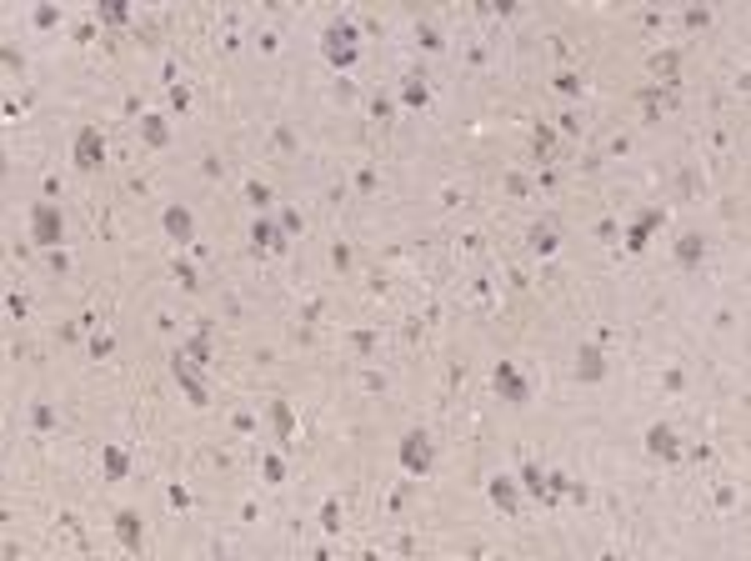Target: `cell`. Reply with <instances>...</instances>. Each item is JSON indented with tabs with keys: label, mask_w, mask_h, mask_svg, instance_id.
Here are the masks:
<instances>
[{
	"label": "cell",
	"mask_w": 751,
	"mask_h": 561,
	"mask_svg": "<svg viewBox=\"0 0 751 561\" xmlns=\"http://www.w3.org/2000/svg\"><path fill=\"white\" fill-rule=\"evenodd\" d=\"M401 466L411 471V477H426V471L436 466V446H431L426 431H411V436L401 441Z\"/></svg>",
	"instance_id": "obj_1"
},
{
	"label": "cell",
	"mask_w": 751,
	"mask_h": 561,
	"mask_svg": "<svg viewBox=\"0 0 751 561\" xmlns=\"http://www.w3.org/2000/svg\"><path fill=\"white\" fill-rule=\"evenodd\" d=\"M75 166L80 170H100L105 166V141H100L96 125H80L75 131Z\"/></svg>",
	"instance_id": "obj_2"
},
{
	"label": "cell",
	"mask_w": 751,
	"mask_h": 561,
	"mask_svg": "<svg viewBox=\"0 0 751 561\" xmlns=\"http://www.w3.org/2000/svg\"><path fill=\"white\" fill-rule=\"evenodd\" d=\"M30 235H35V246H51L55 251V241H60V211L51 201H40L30 211Z\"/></svg>",
	"instance_id": "obj_3"
},
{
	"label": "cell",
	"mask_w": 751,
	"mask_h": 561,
	"mask_svg": "<svg viewBox=\"0 0 751 561\" xmlns=\"http://www.w3.org/2000/svg\"><path fill=\"white\" fill-rule=\"evenodd\" d=\"M496 391L511 401V406H521V401H531V386L516 376V366L511 361H496Z\"/></svg>",
	"instance_id": "obj_4"
},
{
	"label": "cell",
	"mask_w": 751,
	"mask_h": 561,
	"mask_svg": "<svg viewBox=\"0 0 751 561\" xmlns=\"http://www.w3.org/2000/svg\"><path fill=\"white\" fill-rule=\"evenodd\" d=\"M170 371H176V381H181V391L190 396V406H206V401H210V396H206V386H201V376L190 371V361H186L181 351L170 356Z\"/></svg>",
	"instance_id": "obj_5"
},
{
	"label": "cell",
	"mask_w": 751,
	"mask_h": 561,
	"mask_svg": "<svg viewBox=\"0 0 751 561\" xmlns=\"http://www.w3.org/2000/svg\"><path fill=\"white\" fill-rule=\"evenodd\" d=\"M661 226V211H641L636 215V226L626 231V251H646V241H651V231Z\"/></svg>",
	"instance_id": "obj_6"
},
{
	"label": "cell",
	"mask_w": 751,
	"mask_h": 561,
	"mask_svg": "<svg viewBox=\"0 0 751 561\" xmlns=\"http://www.w3.org/2000/svg\"><path fill=\"white\" fill-rule=\"evenodd\" d=\"M646 446H651V456H667V461L681 456V441H676L671 426H651V431H646Z\"/></svg>",
	"instance_id": "obj_7"
},
{
	"label": "cell",
	"mask_w": 751,
	"mask_h": 561,
	"mask_svg": "<svg viewBox=\"0 0 751 561\" xmlns=\"http://www.w3.org/2000/svg\"><path fill=\"white\" fill-rule=\"evenodd\" d=\"M576 376H581V381H601V376H606V356H601L596 346H581V351H576Z\"/></svg>",
	"instance_id": "obj_8"
},
{
	"label": "cell",
	"mask_w": 751,
	"mask_h": 561,
	"mask_svg": "<svg viewBox=\"0 0 751 561\" xmlns=\"http://www.w3.org/2000/svg\"><path fill=\"white\" fill-rule=\"evenodd\" d=\"M161 221H165V231H170V241H196V226H190V211H186V206H170Z\"/></svg>",
	"instance_id": "obj_9"
},
{
	"label": "cell",
	"mask_w": 751,
	"mask_h": 561,
	"mask_svg": "<svg viewBox=\"0 0 751 561\" xmlns=\"http://www.w3.org/2000/svg\"><path fill=\"white\" fill-rule=\"evenodd\" d=\"M251 241H255V251H286V231L271 226V221H255L251 226Z\"/></svg>",
	"instance_id": "obj_10"
},
{
	"label": "cell",
	"mask_w": 751,
	"mask_h": 561,
	"mask_svg": "<svg viewBox=\"0 0 751 561\" xmlns=\"http://www.w3.org/2000/svg\"><path fill=\"white\" fill-rule=\"evenodd\" d=\"M190 366H210V321H201V331H196V341L181 351Z\"/></svg>",
	"instance_id": "obj_11"
},
{
	"label": "cell",
	"mask_w": 751,
	"mask_h": 561,
	"mask_svg": "<svg viewBox=\"0 0 751 561\" xmlns=\"http://www.w3.org/2000/svg\"><path fill=\"white\" fill-rule=\"evenodd\" d=\"M116 536H120V546H141V516L136 511H116Z\"/></svg>",
	"instance_id": "obj_12"
},
{
	"label": "cell",
	"mask_w": 751,
	"mask_h": 561,
	"mask_svg": "<svg viewBox=\"0 0 751 561\" xmlns=\"http://www.w3.org/2000/svg\"><path fill=\"white\" fill-rule=\"evenodd\" d=\"M521 486L536 496V501L551 506V486H546V471H541V466H526V471H521Z\"/></svg>",
	"instance_id": "obj_13"
},
{
	"label": "cell",
	"mask_w": 751,
	"mask_h": 561,
	"mask_svg": "<svg viewBox=\"0 0 751 561\" xmlns=\"http://www.w3.org/2000/svg\"><path fill=\"white\" fill-rule=\"evenodd\" d=\"M426 96H431V91H426V75H406L401 80V100L406 105H426Z\"/></svg>",
	"instance_id": "obj_14"
},
{
	"label": "cell",
	"mask_w": 751,
	"mask_h": 561,
	"mask_svg": "<svg viewBox=\"0 0 751 561\" xmlns=\"http://www.w3.org/2000/svg\"><path fill=\"white\" fill-rule=\"evenodd\" d=\"M491 501H496L501 511H516V486H511L506 477H496L491 481Z\"/></svg>",
	"instance_id": "obj_15"
},
{
	"label": "cell",
	"mask_w": 751,
	"mask_h": 561,
	"mask_svg": "<svg viewBox=\"0 0 751 561\" xmlns=\"http://www.w3.org/2000/svg\"><path fill=\"white\" fill-rule=\"evenodd\" d=\"M141 131H145V141H150V145H165V141H170L165 116H145V121H141Z\"/></svg>",
	"instance_id": "obj_16"
},
{
	"label": "cell",
	"mask_w": 751,
	"mask_h": 561,
	"mask_svg": "<svg viewBox=\"0 0 751 561\" xmlns=\"http://www.w3.org/2000/svg\"><path fill=\"white\" fill-rule=\"evenodd\" d=\"M125 471H131V461H125V451H120V446H105V477H111V481H120Z\"/></svg>",
	"instance_id": "obj_17"
},
{
	"label": "cell",
	"mask_w": 751,
	"mask_h": 561,
	"mask_svg": "<svg viewBox=\"0 0 751 561\" xmlns=\"http://www.w3.org/2000/svg\"><path fill=\"white\" fill-rule=\"evenodd\" d=\"M701 251H706V246H701V235H681V241H676V261H681V266H691V261H701Z\"/></svg>",
	"instance_id": "obj_18"
},
{
	"label": "cell",
	"mask_w": 751,
	"mask_h": 561,
	"mask_svg": "<svg viewBox=\"0 0 751 561\" xmlns=\"http://www.w3.org/2000/svg\"><path fill=\"white\" fill-rule=\"evenodd\" d=\"M651 71H656V75H667V85H671V80H676V51L651 55Z\"/></svg>",
	"instance_id": "obj_19"
},
{
	"label": "cell",
	"mask_w": 751,
	"mask_h": 561,
	"mask_svg": "<svg viewBox=\"0 0 751 561\" xmlns=\"http://www.w3.org/2000/svg\"><path fill=\"white\" fill-rule=\"evenodd\" d=\"M326 46H356V26H346V20H341V26H331V30H326Z\"/></svg>",
	"instance_id": "obj_20"
},
{
	"label": "cell",
	"mask_w": 751,
	"mask_h": 561,
	"mask_svg": "<svg viewBox=\"0 0 751 561\" xmlns=\"http://www.w3.org/2000/svg\"><path fill=\"white\" fill-rule=\"evenodd\" d=\"M275 436L291 441V406L286 401H275Z\"/></svg>",
	"instance_id": "obj_21"
},
{
	"label": "cell",
	"mask_w": 751,
	"mask_h": 561,
	"mask_svg": "<svg viewBox=\"0 0 751 561\" xmlns=\"http://www.w3.org/2000/svg\"><path fill=\"white\" fill-rule=\"evenodd\" d=\"M531 241H536V251H541V256H551V251H556V231L541 226V231H531Z\"/></svg>",
	"instance_id": "obj_22"
},
{
	"label": "cell",
	"mask_w": 751,
	"mask_h": 561,
	"mask_svg": "<svg viewBox=\"0 0 751 561\" xmlns=\"http://www.w3.org/2000/svg\"><path fill=\"white\" fill-rule=\"evenodd\" d=\"M556 91H561V96H576V91H581V75H576V71H561V75H556Z\"/></svg>",
	"instance_id": "obj_23"
},
{
	"label": "cell",
	"mask_w": 751,
	"mask_h": 561,
	"mask_svg": "<svg viewBox=\"0 0 751 561\" xmlns=\"http://www.w3.org/2000/svg\"><path fill=\"white\" fill-rule=\"evenodd\" d=\"M320 526H326V531L341 526V501H326V506H320Z\"/></svg>",
	"instance_id": "obj_24"
},
{
	"label": "cell",
	"mask_w": 751,
	"mask_h": 561,
	"mask_svg": "<svg viewBox=\"0 0 751 561\" xmlns=\"http://www.w3.org/2000/svg\"><path fill=\"white\" fill-rule=\"evenodd\" d=\"M30 421H35V431H51V426H55V411H51V406H35Z\"/></svg>",
	"instance_id": "obj_25"
},
{
	"label": "cell",
	"mask_w": 751,
	"mask_h": 561,
	"mask_svg": "<svg viewBox=\"0 0 751 561\" xmlns=\"http://www.w3.org/2000/svg\"><path fill=\"white\" fill-rule=\"evenodd\" d=\"M326 55L336 60V66H351V60H356V46H326Z\"/></svg>",
	"instance_id": "obj_26"
},
{
	"label": "cell",
	"mask_w": 751,
	"mask_h": 561,
	"mask_svg": "<svg viewBox=\"0 0 751 561\" xmlns=\"http://www.w3.org/2000/svg\"><path fill=\"white\" fill-rule=\"evenodd\" d=\"M246 196H251V206H271V190H266L261 181H251V190H246Z\"/></svg>",
	"instance_id": "obj_27"
},
{
	"label": "cell",
	"mask_w": 751,
	"mask_h": 561,
	"mask_svg": "<svg viewBox=\"0 0 751 561\" xmlns=\"http://www.w3.org/2000/svg\"><path fill=\"white\" fill-rule=\"evenodd\" d=\"M421 46L426 51H441V30L436 26H421Z\"/></svg>",
	"instance_id": "obj_28"
},
{
	"label": "cell",
	"mask_w": 751,
	"mask_h": 561,
	"mask_svg": "<svg viewBox=\"0 0 751 561\" xmlns=\"http://www.w3.org/2000/svg\"><path fill=\"white\" fill-rule=\"evenodd\" d=\"M170 105H176V111H186V105H190V91H186V85H170Z\"/></svg>",
	"instance_id": "obj_29"
},
{
	"label": "cell",
	"mask_w": 751,
	"mask_h": 561,
	"mask_svg": "<svg viewBox=\"0 0 751 561\" xmlns=\"http://www.w3.org/2000/svg\"><path fill=\"white\" fill-rule=\"evenodd\" d=\"M286 477V466H281V456H266V481H281Z\"/></svg>",
	"instance_id": "obj_30"
},
{
	"label": "cell",
	"mask_w": 751,
	"mask_h": 561,
	"mask_svg": "<svg viewBox=\"0 0 751 561\" xmlns=\"http://www.w3.org/2000/svg\"><path fill=\"white\" fill-rule=\"evenodd\" d=\"M176 280H181L186 291H196V286H201V280H196V271H190V266H176Z\"/></svg>",
	"instance_id": "obj_31"
},
{
	"label": "cell",
	"mask_w": 751,
	"mask_h": 561,
	"mask_svg": "<svg viewBox=\"0 0 751 561\" xmlns=\"http://www.w3.org/2000/svg\"><path fill=\"white\" fill-rule=\"evenodd\" d=\"M100 15H105V20H111V26H125V20H131V15H125V6H105Z\"/></svg>",
	"instance_id": "obj_32"
},
{
	"label": "cell",
	"mask_w": 751,
	"mask_h": 561,
	"mask_svg": "<svg viewBox=\"0 0 751 561\" xmlns=\"http://www.w3.org/2000/svg\"><path fill=\"white\" fill-rule=\"evenodd\" d=\"M281 231H286V235L300 231V215H296V211H281Z\"/></svg>",
	"instance_id": "obj_33"
},
{
	"label": "cell",
	"mask_w": 751,
	"mask_h": 561,
	"mask_svg": "<svg viewBox=\"0 0 751 561\" xmlns=\"http://www.w3.org/2000/svg\"><path fill=\"white\" fill-rule=\"evenodd\" d=\"M116 351V341L111 336H100V341H91V356H111Z\"/></svg>",
	"instance_id": "obj_34"
},
{
	"label": "cell",
	"mask_w": 751,
	"mask_h": 561,
	"mask_svg": "<svg viewBox=\"0 0 751 561\" xmlns=\"http://www.w3.org/2000/svg\"><path fill=\"white\" fill-rule=\"evenodd\" d=\"M506 190H511V196H526L531 186H526V176H506Z\"/></svg>",
	"instance_id": "obj_35"
},
{
	"label": "cell",
	"mask_w": 751,
	"mask_h": 561,
	"mask_svg": "<svg viewBox=\"0 0 751 561\" xmlns=\"http://www.w3.org/2000/svg\"><path fill=\"white\" fill-rule=\"evenodd\" d=\"M371 346H376V336H371V331H356V351H361V356H366Z\"/></svg>",
	"instance_id": "obj_36"
},
{
	"label": "cell",
	"mask_w": 751,
	"mask_h": 561,
	"mask_svg": "<svg viewBox=\"0 0 751 561\" xmlns=\"http://www.w3.org/2000/svg\"><path fill=\"white\" fill-rule=\"evenodd\" d=\"M35 26H55V6H40L35 10Z\"/></svg>",
	"instance_id": "obj_37"
},
{
	"label": "cell",
	"mask_w": 751,
	"mask_h": 561,
	"mask_svg": "<svg viewBox=\"0 0 751 561\" xmlns=\"http://www.w3.org/2000/svg\"><path fill=\"white\" fill-rule=\"evenodd\" d=\"M170 506H190V491L186 486H170Z\"/></svg>",
	"instance_id": "obj_38"
},
{
	"label": "cell",
	"mask_w": 751,
	"mask_h": 561,
	"mask_svg": "<svg viewBox=\"0 0 751 561\" xmlns=\"http://www.w3.org/2000/svg\"><path fill=\"white\" fill-rule=\"evenodd\" d=\"M561 131H566V136H576V131H581V121H576V111H566V116H561Z\"/></svg>",
	"instance_id": "obj_39"
}]
</instances>
